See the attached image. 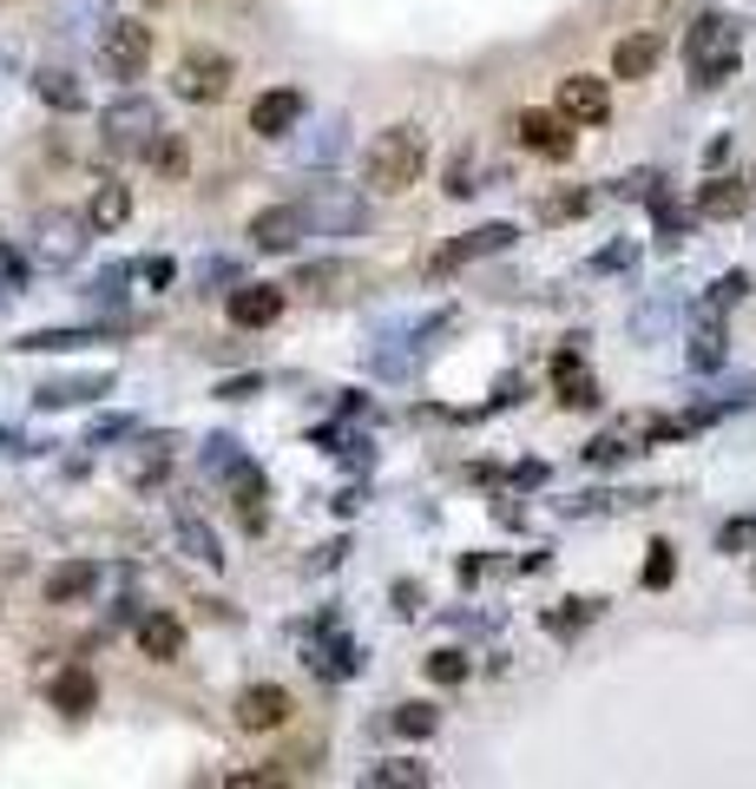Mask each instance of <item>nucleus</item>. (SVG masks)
<instances>
[{"instance_id": "nucleus-1", "label": "nucleus", "mask_w": 756, "mask_h": 789, "mask_svg": "<svg viewBox=\"0 0 756 789\" xmlns=\"http://www.w3.org/2000/svg\"><path fill=\"white\" fill-rule=\"evenodd\" d=\"M428 171V132L421 125H388V132H375L369 138V158H362V178H369V191H408L415 178Z\"/></svg>"}, {"instance_id": "nucleus-2", "label": "nucleus", "mask_w": 756, "mask_h": 789, "mask_svg": "<svg viewBox=\"0 0 756 789\" xmlns=\"http://www.w3.org/2000/svg\"><path fill=\"white\" fill-rule=\"evenodd\" d=\"M685 66H691L698 86L731 79V72H737V26H731L724 13H704V20L685 33Z\"/></svg>"}, {"instance_id": "nucleus-3", "label": "nucleus", "mask_w": 756, "mask_h": 789, "mask_svg": "<svg viewBox=\"0 0 756 789\" xmlns=\"http://www.w3.org/2000/svg\"><path fill=\"white\" fill-rule=\"evenodd\" d=\"M92 59L105 66V79H145V59H151V33L138 20H112L99 40H92Z\"/></svg>"}, {"instance_id": "nucleus-4", "label": "nucleus", "mask_w": 756, "mask_h": 789, "mask_svg": "<svg viewBox=\"0 0 756 789\" xmlns=\"http://www.w3.org/2000/svg\"><path fill=\"white\" fill-rule=\"evenodd\" d=\"M230 79H237V66H230L224 53L191 46V53L178 59V72H171V92H178V99H198V105H217V99L230 92Z\"/></svg>"}, {"instance_id": "nucleus-5", "label": "nucleus", "mask_w": 756, "mask_h": 789, "mask_svg": "<svg viewBox=\"0 0 756 789\" xmlns=\"http://www.w3.org/2000/svg\"><path fill=\"white\" fill-rule=\"evenodd\" d=\"M309 230H316V224H309V211H303V204H270V211H257V217H250V244H257V250H277V257H283V250H296Z\"/></svg>"}, {"instance_id": "nucleus-6", "label": "nucleus", "mask_w": 756, "mask_h": 789, "mask_svg": "<svg viewBox=\"0 0 756 789\" xmlns=\"http://www.w3.org/2000/svg\"><path fill=\"white\" fill-rule=\"evenodd\" d=\"M560 112H566L573 125H606V119H612V86L593 79V72H566V79H560Z\"/></svg>"}, {"instance_id": "nucleus-7", "label": "nucleus", "mask_w": 756, "mask_h": 789, "mask_svg": "<svg viewBox=\"0 0 756 789\" xmlns=\"http://www.w3.org/2000/svg\"><path fill=\"white\" fill-rule=\"evenodd\" d=\"M303 211H309V224H316L323 237H356V230H369V204H362L356 191H316Z\"/></svg>"}, {"instance_id": "nucleus-8", "label": "nucleus", "mask_w": 756, "mask_h": 789, "mask_svg": "<svg viewBox=\"0 0 756 789\" xmlns=\"http://www.w3.org/2000/svg\"><path fill=\"white\" fill-rule=\"evenodd\" d=\"M99 125H105V138H112V145H145V138L158 132V105H151L145 92H125V99H112V105H105V119H99Z\"/></svg>"}, {"instance_id": "nucleus-9", "label": "nucleus", "mask_w": 756, "mask_h": 789, "mask_svg": "<svg viewBox=\"0 0 756 789\" xmlns=\"http://www.w3.org/2000/svg\"><path fill=\"white\" fill-rule=\"evenodd\" d=\"M303 125V92L296 86H270L257 105H250V132L257 138H283V132H296Z\"/></svg>"}, {"instance_id": "nucleus-10", "label": "nucleus", "mask_w": 756, "mask_h": 789, "mask_svg": "<svg viewBox=\"0 0 756 789\" xmlns=\"http://www.w3.org/2000/svg\"><path fill=\"white\" fill-rule=\"evenodd\" d=\"M520 145L540 151V158H566L573 151V119L553 105V112H520Z\"/></svg>"}, {"instance_id": "nucleus-11", "label": "nucleus", "mask_w": 756, "mask_h": 789, "mask_svg": "<svg viewBox=\"0 0 756 789\" xmlns=\"http://www.w3.org/2000/svg\"><path fill=\"white\" fill-rule=\"evenodd\" d=\"M283 316V290L277 283H237L230 290V323L237 329H270Z\"/></svg>"}, {"instance_id": "nucleus-12", "label": "nucleus", "mask_w": 756, "mask_h": 789, "mask_svg": "<svg viewBox=\"0 0 756 789\" xmlns=\"http://www.w3.org/2000/svg\"><path fill=\"white\" fill-rule=\"evenodd\" d=\"M79 230H92V224H86V217H59V211L40 217L33 257H40V263H72V257H79Z\"/></svg>"}, {"instance_id": "nucleus-13", "label": "nucleus", "mask_w": 756, "mask_h": 789, "mask_svg": "<svg viewBox=\"0 0 756 789\" xmlns=\"http://www.w3.org/2000/svg\"><path fill=\"white\" fill-rule=\"evenodd\" d=\"M138 652H145L151 665H178V658H184V625H178L171 612H145V619H138Z\"/></svg>"}, {"instance_id": "nucleus-14", "label": "nucleus", "mask_w": 756, "mask_h": 789, "mask_svg": "<svg viewBox=\"0 0 756 789\" xmlns=\"http://www.w3.org/2000/svg\"><path fill=\"white\" fill-rule=\"evenodd\" d=\"M290 718V691L283 685H250L244 698H237V724L244 731H277Z\"/></svg>"}, {"instance_id": "nucleus-15", "label": "nucleus", "mask_w": 756, "mask_h": 789, "mask_svg": "<svg viewBox=\"0 0 756 789\" xmlns=\"http://www.w3.org/2000/svg\"><path fill=\"white\" fill-rule=\"evenodd\" d=\"M46 698H53V711H66V718H86V711L99 705V678H92V672H79V665H66V672H53Z\"/></svg>"}, {"instance_id": "nucleus-16", "label": "nucleus", "mask_w": 756, "mask_h": 789, "mask_svg": "<svg viewBox=\"0 0 756 789\" xmlns=\"http://www.w3.org/2000/svg\"><path fill=\"white\" fill-rule=\"evenodd\" d=\"M658 59H665V40H658V33H625V40L612 46V79H645Z\"/></svg>"}, {"instance_id": "nucleus-17", "label": "nucleus", "mask_w": 756, "mask_h": 789, "mask_svg": "<svg viewBox=\"0 0 756 789\" xmlns=\"http://www.w3.org/2000/svg\"><path fill=\"white\" fill-rule=\"evenodd\" d=\"M514 244V224H481V230H467L454 250H441L435 257V270H454V263H474V257H494V250H507Z\"/></svg>"}, {"instance_id": "nucleus-18", "label": "nucleus", "mask_w": 756, "mask_h": 789, "mask_svg": "<svg viewBox=\"0 0 756 789\" xmlns=\"http://www.w3.org/2000/svg\"><path fill=\"white\" fill-rule=\"evenodd\" d=\"M92 586H99V566H92V560H66V566L46 573V599H53V606H79V599H92Z\"/></svg>"}, {"instance_id": "nucleus-19", "label": "nucleus", "mask_w": 756, "mask_h": 789, "mask_svg": "<svg viewBox=\"0 0 756 789\" xmlns=\"http://www.w3.org/2000/svg\"><path fill=\"white\" fill-rule=\"evenodd\" d=\"M145 165H151L158 178H171V184H178V178L191 171V151H184V138H178V132H151V138H145Z\"/></svg>"}, {"instance_id": "nucleus-20", "label": "nucleus", "mask_w": 756, "mask_h": 789, "mask_svg": "<svg viewBox=\"0 0 756 789\" xmlns=\"http://www.w3.org/2000/svg\"><path fill=\"white\" fill-rule=\"evenodd\" d=\"M751 204V184L744 178H711L704 191H698V217H737Z\"/></svg>"}, {"instance_id": "nucleus-21", "label": "nucleus", "mask_w": 756, "mask_h": 789, "mask_svg": "<svg viewBox=\"0 0 756 789\" xmlns=\"http://www.w3.org/2000/svg\"><path fill=\"white\" fill-rule=\"evenodd\" d=\"M125 217H132V191H125V184H92L86 224H92V230H119Z\"/></svg>"}, {"instance_id": "nucleus-22", "label": "nucleus", "mask_w": 756, "mask_h": 789, "mask_svg": "<svg viewBox=\"0 0 756 789\" xmlns=\"http://www.w3.org/2000/svg\"><path fill=\"white\" fill-rule=\"evenodd\" d=\"M105 388H112V375H79V382H46L33 402L40 408H72V402H99Z\"/></svg>"}, {"instance_id": "nucleus-23", "label": "nucleus", "mask_w": 756, "mask_h": 789, "mask_svg": "<svg viewBox=\"0 0 756 789\" xmlns=\"http://www.w3.org/2000/svg\"><path fill=\"white\" fill-rule=\"evenodd\" d=\"M349 277H356V270H349L342 257H323V263H303L290 290H303V296H329V290H342Z\"/></svg>"}, {"instance_id": "nucleus-24", "label": "nucleus", "mask_w": 756, "mask_h": 789, "mask_svg": "<svg viewBox=\"0 0 756 789\" xmlns=\"http://www.w3.org/2000/svg\"><path fill=\"white\" fill-rule=\"evenodd\" d=\"M33 92H40L46 105H59V112H79V105H86V92H79V86H72V72H59V66L33 72Z\"/></svg>"}, {"instance_id": "nucleus-25", "label": "nucleus", "mask_w": 756, "mask_h": 789, "mask_svg": "<svg viewBox=\"0 0 756 789\" xmlns=\"http://www.w3.org/2000/svg\"><path fill=\"white\" fill-rule=\"evenodd\" d=\"M560 402H566V408H593V402H599V388H593V375L579 369L573 349L560 356Z\"/></svg>"}, {"instance_id": "nucleus-26", "label": "nucleus", "mask_w": 756, "mask_h": 789, "mask_svg": "<svg viewBox=\"0 0 756 789\" xmlns=\"http://www.w3.org/2000/svg\"><path fill=\"white\" fill-rule=\"evenodd\" d=\"M79 342H92V329H33V336H20L13 349H26V356H59V349H79Z\"/></svg>"}, {"instance_id": "nucleus-27", "label": "nucleus", "mask_w": 756, "mask_h": 789, "mask_svg": "<svg viewBox=\"0 0 756 789\" xmlns=\"http://www.w3.org/2000/svg\"><path fill=\"white\" fill-rule=\"evenodd\" d=\"M178 540H184V553H191L198 566H211V573L224 566V553H217V533H211L204 520H184V527H178Z\"/></svg>"}, {"instance_id": "nucleus-28", "label": "nucleus", "mask_w": 756, "mask_h": 789, "mask_svg": "<svg viewBox=\"0 0 756 789\" xmlns=\"http://www.w3.org/2000/svg\"><path fill=\"white\" fill-rule=\"evenodd\" d=\"M744 290H751V277H744V270L718 277V283H711V296H704V323H718V316H724L731 303H744Z\"/></svg>"}, {"instance_id": "nucleus-29", "label": "nucleus", "mask_w": 756, "mask_h": 789, "mask_svg": "<svg viewBox=\"0 0 756 789\" xmlns=\"http://www.w3.org/2000/svg\"><path fill=\"white\" fill-rule=\"evenodd\" d=\"M204 474H244V454H237V441L230 435H217V441H204Z\"/></svg>"}, {"instance_id": "nucleus-30", "label": "nucleus", "mask_w": 756, "mask_h": 789, "mask_svg": "<svg viewBox=\"0 0 756 789\" xmlns=\"http://www.w3.org/2000/svg\"><path fill=\"white\" fill-rule=\"evenodd\" d=\"M672 579H678V546H672V540H658V546H652V560H645V586H652V593H665Z\"/></svg>"}, {"instance_id": "nucleus-31", "label": "nucleus", "mask_w": 756, "mask_h": 789, "mask_svg": "<svg viewBox=\"0 0 756 789\" xmlns=\"http://www.w3.org/2000/svg\"><path fill=\"white\" fill-rule=\"evenodd\" d=\"M336 151H342V119H323V125H316V138L303 145V158H309V165H329Z\"/></svg>"}, {"instance_id": "nucleus-32", "label": "nucleus", "mask_w": 756, "mask_h": 789, "mask_svg": "<svg viewBox=\"0 0 756 789\" xmlns=\"http://www.w3.org/2000/svg\"><path fill=\"white\" fill-rule=\"evenodd\" d=\"M388 724H395L402 737H428L441 718H435V705H395V718H388Z\"/></svg>"}, {"instance_id": "nucleus-33", "label": "nucleus", "mask_w": 756, "mask_h": 789, "mask_svg": "<svg viewBox=\"0 0 756 789\" xmlns=\"http://www.w3.org/2000/svg\"><path fill=\"white\" fill-rule=\"evenodd\" d=\"M718 362H724V336H718V323H704L691 336V369H718Z\"/></svg>"}, {"instance_id": "nucleus-34", "label": "nucleus", "mask_w": 756, "mask_h": 789, "mask_svg": "<svg viewBox=\"0 0 756 789\" xmlns=\"http://www.w3.org/2000/svg\"><path fill=\"white\" fill-rule=\"evenodd\" d=\"M369 784H382V789H395V784L421 789V784H428V770H421V764H375V770H369Z\"/></svg>"}, {"instance_id": "nucleus-35", "label": "nucleus", "mask_w": 756, "mask_h": 789, "mask_svg": "<svg viewBox=\"0 0 756 789\" xmlns=\"http://www.w3.org/2000/svg\"><path fill=\"white\" fill-rule=\"evenodd\" d=\"M428 678H435V685H461V678H467V658H461V652H435V658H428Z\"/></svg>"}, {"instance_id": "nucleus-36", "label": "nucleus", "mask_w": 756, "mask_h": 789, "mask_svg": "<svg viewBox=\"0 0 756 789\" xmlns=\"http://www.w3.org/2000/svg\"><path fill=\"white\" fill-rule=\"evenodd\" d=\"M481 184H474V158H454L448 165V198H474Z\"/></svg>"}, {"instance_id": "nucleus-37", "label": "nucleus", "mask_w": 756, "mask_h": 789, "mask_svg": "<svg viewBox=\"0 0 756 789\" xmlns=\"http://www.w3.org/2000/svg\"><path fill=\"white\" fill-rule=\"evenodd\" d=\"M751 540H756V527H751V520H731V527L718 533V546H724V553H744Z\"/></svg>"}, {"instance_id": "nucleus-38", "label": "nucleus", "mask_w": 756, "mask_h": 789, "mask_svg": "<svg viewBox=\"0 0 756 789\" xmlns=\"http://www.w3.org/2000/svg\"><path fill=\"white\" fill-rule=\"evenodd\" d=\"M198 283H237V263H230V257H211V263H198Z\"/></svg>"}, {"instance_id": "nucleus-39", "label": "nucleus", "mask_w": 756, "mask_h": 789, "mask_svg": "<svg viewBox=\"0 0 756 789\" xmlns=\"http://www.w3.org/2000/svg\"><path fill=\"white\" fill-rule=\"evenodd\" d=\"M579 211H586V191H566V198L546 204V217H579Z\"/></svg>"}, {"instance_id": "nucleus-40", "label": "nucleus", "mask_w": 756, "mask_h": 789, "mask_svg": "<svg viewBox=\"0 0 756 789\" xmlns=\"http://www.w3.org/2000/svg\"><path fill=\"white\" fill-rule=\"evenodd\" d=\"M138 277H145V283H171L178 263H171V257H151V263H138Z\"/></svg>"}, {"instance_id": "nucleus-41", "label": "nucleus", "mask_w": 756, "mask_h": 789, "mask_svg": "<svg viewBox=\"0 0 756 789\" xmlns=\"http://www.w3.org/2000/svg\"><path fill=\"white\" fill-rule=\"evenodd\" d=\"M119 435H132V421H119V415H112V421H99V428H92V441H119Z\"/></svg>"}, {"instance_id": "nucleus-42", "label": "nucleus", "mask_w": 756, "mask_h": 789, "mask_svg": "<svg viewBox=\"0 0 756 789\" xmlns=\"http://www.w3.org/2000/svg\"><path fill=\"white\" fill-rule=\"evenodd\" d=\"M217 395H230V402H250V395H257V375H250V382H224Z\"/></svg>"}, {"instance_id": "nucleus-43", "label": "nucleus", "mask_w": 756, "mask_h": 789, "mask_svg": "<svg viewBox=\"0 0 756 789\" xmlns=\"http://www.w3.org/2000/svg\"><path fill=\"white\" fill-rule=\"evenodd\" d=\"M421 606V586H395V612H415Z\"/></svg>"}, {"instance_id": "nucleus-44", "label": "nucleus", "mask_w": 756, "mask_h": 789, "mask_svg": "<svg viewBox=\"0 0 756 789\" xmlns=\"http://www.w3.org/2000/svg\"><path fill=\"white\" fill-rule=\"evenodd\" d=\"M0 448H7V435H0Z\"/></svg>"}]
</instances>
